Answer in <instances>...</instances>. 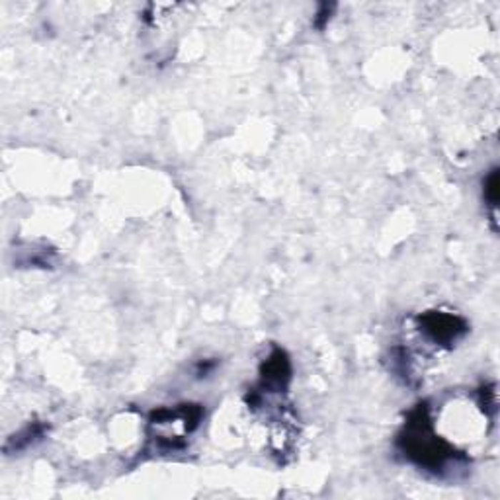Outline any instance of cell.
<instances>
[{"label": "cell", "instance_id": "1", "mask_svg": "<svg viewBox=\"0 0 500 500\" xmlns=\"http://www.w3.org/2000/svg\"><path fill=\"white\" fill-rule=\"evenodd\" d=\"M420 321H422L424 332L434 342H451L465 332L464 321L457 316L446 315V313H428Z\"/></svg>", "mask_w": 500, "mask_h": 500}, {"label": "cell", "instance_id": "2", "mask_svg": "<svg viewBox=\"0 0 500 500\" xmlns=\"http://www.w3.org/2000/svg\"><path fill=\"white\" fill-rule=\"evenodd\" d=\"M485 186V194L489 201H491V206H496V199H499V172L496 170H493L491 176L486 178Z\"/></svg>", "mask_w": 500, "mask_h": 500}]
</instances>
